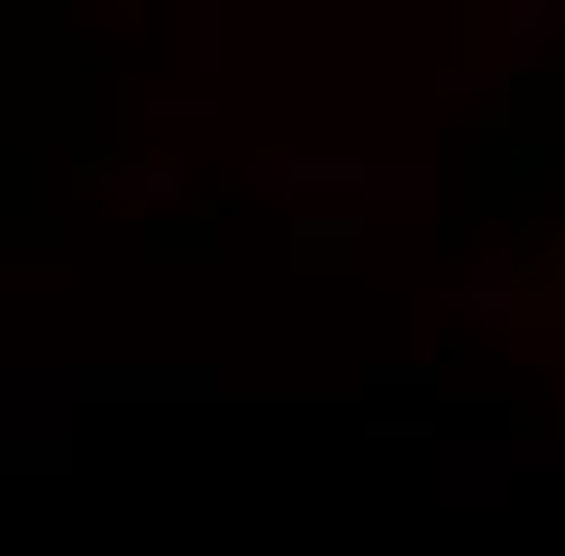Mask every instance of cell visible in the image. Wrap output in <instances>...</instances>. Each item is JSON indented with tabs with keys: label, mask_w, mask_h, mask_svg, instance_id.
Masks as SVG:
<instances>
[{
	"label": "cell",
	"mask_w": 565,
	"mask_h": 556,
	"mask_svg": "<svg viewBox=\"0 0 565 556\" xmlns=\"http://www.w3.org/2000/svg\"><path fill=\"white\" fill-rule=\"evenodd\" d=\"M64 393H83V402H201V393H220V374L210 365H74Z\"/></svg>",
	"instance_id": "obj_1"
},
{
	"label": "cell",
	"mask_w": 565,
	"mask_h": 556,
	"mask_svg": "<svg viewBox=\"0 0 565 556\" xmlns=\"http://www.w3.org/2000/svg\"><path fill=\"white\" fill-rule=\"evenodd\" d=\"M147 256L156 265H192V256H220V247H210V220H156L147 228Z\"/></svg>",
	"instance_id": "obj_2"
},
{
	"label": "cell",
	"mask_w": 565,
	"mask_h": 556,
	"mask_svg": "<svg viewBox=\"0 0 565 556\" xmlns=\"http://www.w3.org/2000/svg\"><path fill=\"white\" fill-rule=\"evenodd\" d=\"M0 457H10L19 474H46V466L64 457V447H46V438H10V447H0Z\"/></svg>",
	"instance_id": "obj_3"
}]
</instances>
